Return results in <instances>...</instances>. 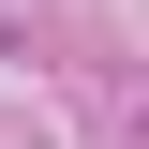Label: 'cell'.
<instances>
[]
</instances>
